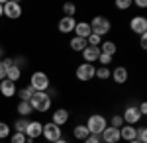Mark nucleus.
Returning <instances> with one entry per match:
<instances>
[{"mask_svg":"<svg viewBox=\"0 0 147 143\" xmlns=\"http://www.w3.org/2000/svg\"><path fill=\"white\" fill-rule=\"evenodd\" d=\"M84 125H86V130H88L90 135H100L108 127V120L104 116H100V114H92V116H88V121Z\"/></svg>","mask_w":147,"mask_h":143,"instance_id":"1","label":"nucleus"},{"mask_svg":"<svg viewBox=\"0 0 147 143\" xmlns=\"http://www.w3.org/2000/svg\"><path fill=\"white\" fill-rule=\"evenodd\" d=\"M51 102L53 100L47 96V92H34V96L30 100V106H32V110L34 112H49L51 108Z\"/></svg>","mask_w":147,"mask_h":143,"instance_id":"2","label":"nucleus"},{"mask_svg":"<svg viewBox=\"0 0 147 143\" xmlns=\"http://www.w3.org/2000/svg\"><path fill=\"white\" fill-rule=\"evenodd\" d=\"M90 26V32L94 35H98V37H104L106 33L110 32V28H112V24L108 18H104V16H96V18H92V22L88 24Z\"/></svg>","mask_w":147,"mask_h":143,"instance_id":"3","label":"nucleus"},{"mask_svg":"<svg viewBox=\"0 0 147 143\" xmlns=\"http://www.w3.org/2000/svg\"><path fill=\"white\" fill-rule=\"evenodd\" d=\"M30 86L34 88L35 92H45L47 88L51 86V82H49V77H47L45 73H41V71H35V73H32V78H30Z\"/></svg>","mask_w":147,"mask_h":143,"instance_id":"4","label":"nucleus"},{"mask_svg":"<svg viewBox=\"0 0 147 143\" xmlns=\"http://www.w3.org/2000/svg\"><path fill=\"white\" fill-rule=\"evenodd\" d=\"M41 135H43L49 143H53V141H57V139H61L63 132H61L59 125H55L53 121H49V123H43V132H41Z\"/></svg>","mask_w":147,"mask_h":143,"instance_id":"5","label":"nucleus"},{"mask_svg":"<svg viewBox=\"0 0 147 143\" xmlns=\"http://www.w3.org/2000/svg\"><path fill=\"white\" fill-rule=\"evenodd\" d=\"M4 16L8 20H18L22 16V4L16 2V0H8L4 2Z\"/></svg>","mask_w":147,"mask_h":143,"instance_id":"6","label":"nucleus"},{"mask_svg":"<svg viewBox=\"0 0 147 143\" xmlns=\"http://www.w3.org/2000/svg\"><path fill=\"white\" fill-rule=\"evenodd\" d=\"M94 73H96V67L90 65V63H82V65L77 67V78L82 80V82H88L94 78Z\"/></svg>","mask_w":147,"mask_h":143,"instance_id":"7","label":"nucleus"},{"mask_svg":"<svg viewBox=\"0 0 147 143\" xmlns=\"http://www.w3.org/2000/svg\"><path fill=\"white\" fill-rule=\"evenodd\" d=\"M122 120H124L125 125H136V123H139L141 121V114L137 110V106H127L124 110V114H122Z\"/></svg>","mask_w":147,"mask_h":143,"instance_id":"8","label":"nucleus"},{"mask_svg":"<svg viewBox=\"0 0 147 143\" xmlns=\"http://www.w3.org/2000/svg\"><path fill=\"white\" fill-rule=\"evenodd\" d=\"M129 30H131L134 33H139V35L147 33V20L143 18V16L131 18V20H129Z\"/></svg>","mask_w":147,"mask_h":143,"instance_id":"9","label":"nucleus"},{"mask_svg":"<svg viewBox=\"0 0 147 143\" xmlns=\"http://www.w3.org/2000/svg\"><path fill=\"white\" fill-rule=\"evenodd\" d=\"M41 132H43V123H41V121L32 120L30 123H28V127H26V137H30V139H37V137H41Z\"/></svg>","mask_w":147,"mask_h":143,"instance_id":"10","label":"nucleus"},{"mask_svg":"<svg viewBox=\"0 0 147 143\" xmlns=\"http://www.w3.org/2000/svg\"><path fill=\"white\" fill-rule=\"evenodd\" d=\"M100 141H104V143H118L120 141V130L108 125V127L100 133Z\"/></svg>","mask_w":147,"mask_h":143,"instance_id":"11","label":"nucleus"},{"mask_svg":"<svg viewBox=\"0 0 147 143\" xmlns=\"http://www.w3.org/2000/svg\"><path fill=\"white\" fill-rule=\"evenodd\" d=\"M0 92H2V96H6V98H12V96H16V92H18V88H16V82H12V80H8V78L0 80Z\"/></svg>","mask_w":147,"mask_h":143,"instance_id":"12","label":"nucleus"},{"mask_svg":"<svg viewBox=\"0 0 147 143\" xmlns=\"http://www.w3.org/2000/svg\"><path fill=\"white\" fill-rule=\"evenodd\" d=\"M98 57H100V47H90V45H86L84 47V51H82V59H84V63H94V61H98Z\"/></svg>","mask_w":147,"mask_h":143,"instance_id":"13","label":"nucleus"},{"mask_svg":"<svg viewBox=\"0 0 147 143\" xmlns=\"http://www.w3.org/2000/svg\"><path fill=\"white\" fill-rule=\"evenodd\" d=\"M75 26H77V20L75 18H67V16H63L61 20H59V32L61 33H71L75 32Z\"/></svg>","mask_w":147,"mask_h":143,"instance_id":"14","label":"nucleus"},{"mask_svg":"<svg viewBox=\"0 0 147 143\" xmlns=\"http://www.w3.org/2000/svg\"><path fill=\"white\" fill-rule=\"evenodd\" d=\"M51 121H53L55 125H59V127L65 125L69 121V112L65 110V108H57V110L53 112V116H51Z\"/></svg>","mask_w":147,"mask_h":143,"instance_id":"15","label":"nucleus"},{"mask_svg":"<svg viewBox=\"0 0 147 143\" xmlns=\"http://www.w3.org/2000/svg\"><path fill=\"white\" fill-rule=\"evenodd\" d=\"M110 78H112L116 84H124L127 80V69L125 67H116L112 73H110Z\"/></svg>","mask_w":147,"mask_h":143,"instance_id":"16","label":"nucleus"},{"mask_svg":"<svg viewBox=\"0 0 147 143\" xmlns=\"http://www.w3.org/2000/svg\"><path fill=\"white\" fill-rule=\"evenodd\" d=\"M136 133H137V130H136V125H122L120 127V139H124V141H134L136 139Z\"/></svg>","mask_w":147,"mask_h":143,"instance_id":"17","label":"nucleus"},{"mask_svg":"<svg viewBox=\"0 0 147 143\" xmlns=\"http://www.w3.org/2000/svg\"><path fill=\"white\" fill-rule=\"evenodd\" d=\"M90 33H92V32H90V26H88V22H77V26H75V35H77V37L86 39Z\"/></svg>","mask_w":147,"mask_h":143,"instance_id":"18","label":"nucleus"},{"mask_svg":"<svg viewBox=\"0 0 147 143\" xmlns=\"http://www.w3.org/2000/svg\"><path fill=\"white\" fill-rule=\"evenodd\" d=\"M116 51H118V47H116L114 41H102V43H100V53H104V55L114 57V55H116Z\"/></svg>","mask_w":147,"mask_h":143,"instance_id":"19","label":"nucleus"},{"mask_svg":"<svg viewBox=\"0 0 147 143\" xmlns=\"http://www.w3.org/2000/svg\"><path fill=\"white\" fill-rule=\"evenodd\" d=\"M71 49H73V51H79V53H82V51H84V47H86V39H82V37H77V35H75V37H73V39H71Z\"/></svg>","mask_w":147,"mask_h":143,"instance_id":"20","label":"nucleus"},{"mask_svg":"<svg viewBox=\"0 0 147 143\" xmlns=\"http://www.w3.org/2000/svg\"><path fill=\"white\" fill-rule=\"evenodd\" d=\"M34 92H35V90L32 86H24V88H18V92H16V94L20 96V102H30L32 96H34Z\"/></svg>","mask_w":147,"mask_h":143,"instance_id":"21","label":"nucleus"},{"mask_svg":"<svg viewBox=\"0 0 147 143\" xmlns=\"http://www.w3.org/2000/svg\"><path fill=\"white\" fill-rule=\"evenodd\" d=\"M20 77H22V69H18L16 65H12L8 71H6V78L8 80H12V82H18L20 80Z\"/></svg>","mask_w":147,"mask_h":143,"instance_id":"22","label":"nucleus"},{"mask_svg":"<svg viewBox=\"0 0 147 143\" xmlns=\"http://www.w3.org/2000/svg\"><path fill=\"white\" fill-rule=\"evenodd\" d=\"M73 135H75L77 139H80V141H84L90 133H88V130H86V125H82V123H80V125H77V127L73 130Z\"/></svg>","mask_w":147,"mask_h":143,"instance_id":"23","label":"nucleus"},{"mask_svg":"<svg viewBox=\"0 0 147 143\" xmlns=\"http://www.w3.org/2000/svg\"><path fill=\"white\" fill-rule=\"evenodd\" d=\"M32 112L34 110H32L30 102H20V104H18V114H20V118H28Z\"/></svg>","mask_w":147,"mask_h":143,"instance_id":"24","label":"nucleus"},{"mask_svg":"<svg viewBox=\"0 0 147 143\" xmlns=\"http://www.w3.org/2000/svg\"><path fill=\"white\" fill-rule=\"evenodd\" d=\"M28 123H30V120H26V118H20V120L14 121V130H16V133H26V127H28Z\"/></svg>","mask_w":147,"mask_h":143,"instance_id":"25","label":"nucleus"},{"mask_svg":"<svg viewBox=\"0 0 147 143\" xmlns=\"http://www.w3.org/2000/svg\"><path fill=\"white\" fill-rule=\"evenodd\" d=\"M110 69L108 67H100V69H96V73H94V77L100 78V80H106V78H110Z\"/></svg>","mask_w":147,"mask_h":143,"instance_id":"26","label":"nucleus"},{"mask_svg":"<svg viewBox=\"0 0 147 143\" xmlns=\"http://www.w3.org/2000/svg\"><path fill=\"white\" fill-rule=\"evenodd\" d=\"M63 12H65V16H67V18H75L77 6H75L73 2H65V4H63Z\"/></svg>","mask_w":147,"mask_h":143,"instance_id":"27","label":"nucleus"},{"mask_svg":"<svg viewBox=\"0 0 147 143\" xmlns=\"http://www.w3.org/2000/svg\"><path fill=\"white\" fill-rule=\"evenodd\" d=\"M137 130V133H136V139L139 143H147V130L141 125V127H136Z\"/></svg>","mask_w":147,"mask_h":143,"instance_id":"28","label":"nucleus"},{"mask_svg":"<svg viewBox=\"0 0 147 143\" xmlns=\"http://www.w3.org/2000/svg\"><path fill=\"white\" fill-rule=\"evenodd\" d=\"M4 137H10V125L6 121H0V141Z\"/></svg>","mask_w":147,"mask_h":143,"instance_id":"29","label":"nucleus"},{"mask_svg":"<svg viewBox=\"0 0 147 143\" xmlns=\"http://www.w3.org/2000/svg\"><path fill=\"white\" fill-rule=\"evenodd\" d=\"M122 125H124V120H122V116H118V114H116V116H112V118H110V127H116V130H120Z\"/></svg>","mask_w":147,"mask_h":143,"instance_id":"30","label":"nucleus"},{"mask_svg":"<svg viewBox=\"0 0 147 143\" xmlns=\"http://www.w3.org/2000/svg\"><path fill=\"white\" fill-rule=\"evenodd\" d=\"M10 143H26V133H16L10 135Z\"/></svg>","mask_w":147,"mask_h":143,"instance_id":"31","label":"nucleus"},{"mask_svg":"<svg viewBox=\"0 0 147 143\" xmlns=\"http://www.w3.org/2000/svg\"><path fill=\"white\" fill-rule=\"evenodd\" d=\"M12 61H14V65L18 67V69H22V67H26L28 65V59H26V57H12Z\"/></svg>","mask_w":147,"mask_h":143,"instance_id":"32","label":"nucleus"},{"mask_svg":"<svg viewBox=\"0 0 147 143\" xmlns=\"http://www.w3.org/2000/svg\"><path fill=\"white\" fill-rule=\"evenodd\" d=\"M131 4H134L131 0H118V2H116V8H120V10H127Z\"/></svg>","mask_w":147,"mask_h":143,"instance_id":"33","label":"nucleus"},{"mask_svg":"<svg viewBox=\"0 0 147 143\" xmlns=\"http://www.w3.org/2000/svg\"><path fill=\"white\" fill-rule=\"evenodd\" d=\"M112 59H114V57L104 55V53H100V57H98V61H100V65H102V67H108L110 63H112Z\"/></svg>","mask_w":147,"mask_h":143,"instance_id":"34","label":"nucleus"},{"mask_svg":"<svg viewBox=\"0 0 147 143\" xmlns=\"http://www.w3.org/2000/svg\"><path fill=\"white\" fill-rule=\"evenodd\" d=\"M84 143H102V141H100V135H88L84 139Z\"/></svg>","mask_w":147,"mask_h":143,"instance_id":"35","label":"nucleus"},{"mask_svg":"<svg viewBox=\"0 0 147 143\" xmlns=\"http://www.w3.org/2000/svg\"><path fill=\"white\" fill-rule=\"evenodd\" d=\"M137 110H139V114H141V118L147 114V102H141L139 106H137Z\"/></svg>","mask_w":147,"mask_h":143,"instance_id":"36","label":"nucleus"},{"mask_svg":"<svg viewBox=\"0 0 147 143\" xmlns=\"http://www.w3.org/2000/svg\"><path fill=\"white\" fill-rule=\"evenodd\" d=\"M139 45H141V49H145V47H147V33H143V35L139 37Z\"/></svg>","mask_w":147,"mask_h":143,"instance_id":"37","label":"nucleus"},{"mask_svg":"<svg viewBox=\"0 0 147 143\" xmlns=\"http://www.w3.org/2000/svg\"><path fill=\"white\" fill-rule=\"evenodd\" d=\"M4 78H6V69H4L2 61H0V80H4Z\"/></svg>","mask_w":147,"mask_h":143,"instance_id":"38","label":"nucleus"},{"mask_svg":"<svg viewBox=\"0 0 147 143\" xmlns=\"http://www.w3.org/2000/svg\"><path fill=\"white\" fill-rule=\"evenodd\" d=\"M136 6H139V8H145V6H147V2H145V0H137V2H136Z\"/></svg>","mask_w":147,"mask_h":143,"instance_id":"39","label":"nucleus"},{"mask_svg":"<svg viewBox=\"0 0 147 143\" xmlns=\"http://www.w3.org/2000/svg\"><path fill=\"white\" fill-rule=\"evenodd\" d=\"M4 2L6 0H0V16H4Z\"/></svg>","mask_w":147,"mask_h":143,"instance_id":"40","label":"nucleus"},{"mask_svg":"<svg viewBox=\"0 0 147 143\" xmlns=\"http://www.w3.org/2000/svg\"><path fill=\"white\" fill-rule=\"evenodd\" d=\"M53 143H69L67 139H63V137H61V139H57V141H53Z\"/></svg>","mask_w":147,"mask_h":143,"instance_id":"41","label":"nucleus"},{"mask_svg":"<svg viewBox=\"0 0 147 143\" xmlns=\"http://www.w3.org/2000/svg\"><path fill=\"white\" fill-rule=\"evenodd\" d=\"M4 59V51H2V47H0V61Z\"/></svg>","mask_w":147,"mask_h":143,"instance_id":"42","label":"nucleus"},{"mask_svg":"<svg viewBox=\"0 0 147 143\" xmlns=\"http://www.w3.org/2000/svg\"><path fill=\"white\" fill-rule=\"evenodd\" d=\"M127 143H139V141H137V139H134V141H127Z\"/></svg>","mask_w":147,"mask_h":143,"instance_id":"43","label":"nucleus"}]
</instances>
